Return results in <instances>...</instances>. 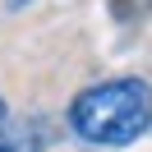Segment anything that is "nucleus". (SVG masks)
Here are the masks:
<instances>
[{"label": "nucleus", "instance_id": "2", "mask_svg": "<svg viewBox=\"0 0 152 152\" xmlns=\"http://www.w3.org/2000/svg\"><path fill=\"white\" fill-rule=\"evenodd\" d=\"M51 138H56V129L37 115L32 120H14V115L0 120V152H46Z\"/></svg>", "mask_w": 152, "mask_h": 152}, {"label": "nucleus", "instance_id": "1", "mask_svg": "<svg viewBox=\"0 0 152 152\" xmlns=\"http://www.w3.org/2000/svg\"><path fill=\"white\" fill-rule=\"evenodd\" d=\"M69 129L92 148H129L152 129V83L124 74L83 88L69 102Z\"/></svg>", "mask_w": 152, "mask_h": 152}]
</instances>
